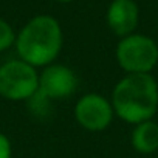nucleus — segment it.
I'll list each match as a JSON object with an SVG mask.
<instances>
[{
	"mask_svg": "<svg viewBox=\"0 0 158 158\" xmlns=\"http://www.w3.org/2000/svg\"><path fill=\"white\" fill-rule=\"evenodd\" d=\"M74 119L79 127L87 132H104L115 118V110L110 98L90 92L79 98L73 109Z\"/></svg>",
	"mask_w": 158,
	"mask_h": 158,
	"instance_id": "obj_5",
	"label": "nucleus"
},
{
	"mask_svg": "<svg viewBox=\"0 0 158 158\" xmlns=\"http://www.w3.org/2000/svg\"><path fill=\"white\" fill-rule=\"evenodd\" d=\"M0 158H13L11 139L3 132H0Z\"/></svg>",
	"mask_w": 158,
	"mask_h": 158,
	"instance_id": "obj_10",
	"label": "nucleus"
},
{
	"mask_svg": "<svg viewBox=\"0 0 158 158\" xmlns=\"http://www.w3.org/2000/svg\"><path fill=\"white\" fill-rule=\"evenodd\" d=\"M79 87V77L73 68L64 64H50L39 71V93L51 102L71 98Z\"/></svg>",
	"mask_w": 158,
	"mask_h": 158,
	"instance_id": "obj_6",
	"label": "nucleus"
},
{
	"mask_svg": "<svg viewBox=\"0 0 158 158\" xmlns=\"http://www.w3.org/2000/svg\"><path fill=\"white\" fill-rule=\"evenodd\" d=\"M130 144L139 155H152L158 152V123L149 119L135 124L130 132Z\"/></svg>",
	"mask_w": 158,
	"mask_h": 158,
	"instance_id": "obj_8",
	"label": "nucleus"
},
{
	"mask_svg": "<svg viewBox=\"0 0 158 158\" xmlns=\"http://www.w3.org/2000/svg\"><path fill=\"white\" fill-rule=\"evenodd\" d=\"M64 45L60 23L47 14L30 19L16 34L14 48L17 57L27 64L44 68L54 64Z\"/></svg>",
	"mask_w": 158,
	"mask_h": 158,
	"instance_id": "obj_2",
	"label": "nucleus"
},
{
	"mask_svg": "<svg viewBox=\"0 0 158 158\" xmlns=\"http://www.w3.org/2000/svg\"><path fill=\"white\" fill-rule=\"evenodd\" d=\"M115 59L126 74H152L158 65V44L146 34H129L116 44Z\"/></svg>",
	"mask_w": 158,
	"mask_h": 158,
	"instance_id": "obj_3",
	"label": "nucleus"
},
{
	"mask_svg": "<svg viewBox=\"0 0 158 158\" xmlns=\"http://www.w3.org/2000/svg\"><path fill=\"white\" fill-rule=\"evenodd\" d=\"M106 20L112 33L119 39L133 34L139 20L138 5L133 0H112L107 8Z\"/></svg>",
	"mask_w": 158,
	"mask_h": 158,
	"instance_id": "obj_7",
	"label": "nucleus"
},
{
	"mask_svg": "<svg viewBox=\"0 0 158 158\" xmlns=\"http://www.w3.org/2000/svg\"><path fill=\"white\" fill-rule=\"evenodd\" d=\"M115 116L127 124L153 119L158 112V82L153 74H124L110 96Z\"/></svg>",
	"mask_w": 158,
	"mask_h": 158,
	"instance_id": "obj_1",
	"label": "nucleus"
},
{
	"mask_svg": "<svg viewBox=\"0 0 158 158\" xmlns=\"http://www.w3.org/2000/svg\"><path fill=\"white\" fill-rule=\"evenodd\" d=\"M16 34L17 33L13 30V27L0 17V53H3V51L10 50L11 47H14Z\"/></svg>",
	"mask_w": 158,
	"mask_h": 158,
	"instance_id": "obj_9",
	"label": "nucleus"
},
{
	"mask_svg": "<svg viewBox=\"0 0 158 158\" xmlns=\"http://www.w3.org/2000/svg\"><path fill=\"white\" fill-rule=\"evenodd\" d=\"M39 92L36 67L16 57L0 65V98L11 102H27Z\"/></svg>",
	"mask_w": 158,
	"mask_h": 158,
	"instance_id": "obj_4",
	"label": "nucleus"
},
{
	"mask_svg": "<svg viewBox=\"0 0 158 158\" xmlns=\"http://www.w3.org/2000/svg\"><path fill=\"white\" fill-rule=\"evenodd\" d=\"M57 2H60V3H70V2H73V0H57Z\"/></svg>",
	"mask_w": 158,
	"mask_h": 158,
	"instance_id": "obj_11",
	"label": "nucleus"
}]
</instances>
